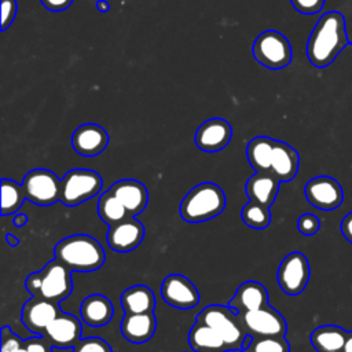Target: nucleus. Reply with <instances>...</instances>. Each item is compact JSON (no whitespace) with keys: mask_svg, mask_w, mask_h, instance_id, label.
<instances>
[{"mask_svg":"<svg viewBox=\"0 0 352 352\" xmlns=\"http://www.w3.org/2000/svg\"><path fill=\"white\" fill-rule=\"evenodd\" d=\"M121 305L125 314L154 312L155 296L150 287L144 285H135L122 292Z\"/></svg>","mask_w":352,"mask_h":352,"instance_id":"26","label":"nucleus"},{"mask_svg":"<svg viewBox=\"0 0 352 352\" xmlns=\"http://www.w3.org/2000/svg\"><path fill=\"white\" fill-rule=\"evenodd\" d=\"M103 180L95 170L72 169L60 179V202L66 206H76L98 195Z\"/></svg>","mask_w":352,"mask_h":352,"instance_id":"6","label":"nucleus"},{"mask_svg":"<svg viewBox=\"0 0 352 352\" xmlns=\"http://www.w3.org/2000/svg\"><path fill=\"white\" fill-rule=\"evenodd\" d=\"M23 345L29 352H52V344L44 336L29 338Z\"/></svg>","mask_w":352,"mask_h":352,"instance_id":"37","label":"nucleus"},{"mask_svg":"<svg viewBox=\"0 0 352 352\" xmlns=\"http://www.w3.org/2000/svg\"><path fill=\"white\" fill-rule=\"evenodd\" d=\"M14 352H29L26 348H25V345H22L21 348H18L16 351H14Z\"/></svg>","mask_w":352,"mask_h":352,"instance_id":"44","label":"nucleus"},{"mask_svg":"<svg viewBox=\"0 0 352 352\" xmlns=\"http://www.w3.org/2000/svg\"><path fill=\"white\" fill-rule=\"evenodd\" d=\"M60 312L58 302L32 296V298H29L22 307L21 319L28 330L43 336L47 326Z\"/></svg>","mask_w":352,"mask_h":352,"instance_id":"14","label":"nucleus"},{"mask_svg":"<svg viewBox=\"0 0 352 352\" xmlns=\"http://www.w3.org/2000/svg\"><path fill=\"white\" fill-rule=\"evenodd\" d=\"M268 305V292L264 285L256 280H246L236 289L235 294L228 302L238 314L256 311Z\"/></svg>","mask_w":352,"mask_h":352,"instance_id":"20","label":"nucleus"},{"mask_svg":"<svg viewBox=\"0 0 352 352\" xmlns=\"http://www.w3.org/2000/svg\"><path fill=\"white\" fill-rule=\"evenodd\" d=\"M6 239H7L8 245H11V246H16V245L19 243L18 238H16V236H14L12 234H6Z\"/></svg>","mask_w":352,"mask_h":352,"instance_id":"43","label":"nucleus"},{"mask_svg":"<svg viewBox=\"0 0 352 352\" xmlns=\"http://www.w3.org/2000/svg\"><path fill=\"white\" fill-rule=\"evenodd\" d=\"M352 45L345 29V18L338 11L324 12L312 29L307 43V56L318 67H327L337 55Z\"/></svg>","mask_w":352,"mask_h":352,"instance_id":"1","label":"nucleus"},{"mask_svg":"<svg viewBox=\"0 0 352 352\" xmlns=\"http://www.w3.org/2000/svg\"><path fill=\"white\" fill-rule=\"evenodd\" d=\"M342 352H352V330L348 331V336H346Z\"/></svg>","mask_w":352,"mask_h":352,"instance_id":"41","label":"nucleus"},{"mask_svg":"<svg viewBox=\"0 0 352 352\" xmlns=\"http://www.w3.org/2000/svg\"><path fill=\"white\" fill-rule=\"evenodd\" d=\"M98 214L107 226H113L131 217V213L110 190L100 195L98 202Z\"/></svg>","mask_w":352,"mask_h":352,"instance_id":"28","label":"nucleus"},{"mask_svg":"<svg viewBox=\"0 0 352 352\" xmlns=\"http://www.w3.org/2000/svg\"><path fill=\"white\" fill-rule=\"evenodd\" d=\"M109 143L106 129L98 124H82L72 135L73 150L84 157H95L100 154Z\"/></svg>","mask_w":352,"mask_h":352,"instance_id":"17","label":"nucleus"},{"mask_svg":"<svg viewBox=\"0 0 352 352\" xmlns=\"http://www.w3.org/2000/svg\"><path fill=\"white\" fill-rule=\"evenodd\" d=\"M195 320L213 327L223 337L230 351L242 349L248 333L242 326L239 314L231 307L217 304L208 305L197 315Z\"/></svg>","mask_w":352,"mask_h":352,"instance_id":"5","label":"nucleus"},{"mask_svg":"<svg viewBox=\"0 0 352 352\" xmlns=\"http://www.w3.org/2000/svg\"><path fill=\"white\" fill-rule=\"evenodd\" d=\"M25 199H26V194L22 184L11 179L1 180V214L3 216H8L18 212V209L22 206Z\"/></svg>","mask_w":352,"mask_h":352,"instance_id":"29","label":"nucleus"},{"mask_svg":"<svg viewBox=\"0 0 352 352\" xmlns=\"http://www.w3.org/2000/svg\"><path fill=\"white\" fill-rule=\"evenodd\" d=\"M40 1L47 10L54 11V12H60V11L69 8L70 4L73 3V0H40Z\"/></svg>","mask_w":352,"mask_h":352,"instance_id":"38","label":"nucleus"},{"mask_svg":"<svg viewBox=\"0 0 352 352\" xmlns=\"http://www.w3.org/2000/svg\"><path fill=\"white\" fill-rule=\"evenodd\" d=\"M311 275L309 261L301 252H292L283 257L278 267L276 279L282 292L287 296H298L308 285Z\"/></svg>","mask_w":352,"mask_h":352,"instance_id":"9","label":"nucleus"},{"mask_svg":"<svg viewBox=\"0 0 352 352\" xmlns=\"http://www.w3.org/2000/svg\"><path fill=\"white\" fill-rule=\"evenodd\" d=\"M144 238V226L133 216L109 226L106 241L111 250L128 253L135 250Z\"/></svg>","mask_w":352,"mask_h":352,"instance_id":"13","label":"nucleus"},{"mask_svg":"<svg viewBox=\"0 0 352 352\" xmlns=\"http://www.w3.org/2000/svg\"><path fill=\"white\" fill-rule=\"evenodd\" d=\"M54 254L72 272L96 271L106 258L102 245L87 234H74L59 241L54 248Z\"/></svg>","mask_w":352,"mask_h":352,"instance_id":"2","label":"nucleus"},{"mask_svg":"<svg viewBox=\"0 0 352 352\" xmlns=\"http://www.w3.org/2000/svg\"><path fill=\"white\" fill-rule=\"evenodd\" d=\"M252 52L260 65L272 70L286 67L293 56L289 40L282 33L272 29L264 30L256 37Z\"/></svg>","mask_w":352,"mask_h":352,"instance_id":"7","label":"nucleus"},{"mask_svg":"<svg viewBox=\"0 0 352 352\" xmlns=\"http://www.w3.org/2000/svg\"><path fill=\"white\" fill-rule=\"evenodd\" d=\"M226 208L224 191L212 182L194 186L180 202V216L188 223H201L219 216Z\"/></svg>","mask_w":352,"mask_h":352,"instance_id":"3","label":"nucleus"},{"mask_svg":"<svg viewBox=\"0 0 352 352\" xmlns=\"http://www.w3.org/2000/svg\"><path fill=\"white\" fill-rule=\"evenodd\" d=\"M16 15V0H1V25L0 29L4 32L14 22Z\"/></svg>","mask_w":352,"mask_h":352,"instance_id":"36","label":"nucleus"},{"mask_svg":"<svg viewBox=\"0 0 352 352\" xmlns=\"http://www.w3.org/2000/svg\"><path fill=\"white\" fill-rule=\"evenodd\" d=\"M232 138V128L224 118H210L204 121L194 136L195 146L205 153L223 150Z\"/></svg>","mask_w":352,"mask_h":352,"instance_id":"15","label":"nucleus"},{"mask_svg":"<svg viewBox=\"0 0 352 352\" xmlns=\"http://www.w3.org/2000/svg\"><path fill=\"white\" fill-rule=\"evenodd\" d=\"M95 6H96V8H98L100 12H107V11H109V7H110L106 0H98Z\"/></svg>","mask_w":352,"mask_h":352,"instance_id":"42","label":"nucleus"},{"mask_svg":"<svg viewBox=\"0 0 352 352\" xmlns=\"http://www.w3.org/2000/svg\"><path fill=\"white\" fill-rule=\"evenodd\" d=\"M348 331L336 324H323L312 330L309 341L318 352H342Z\"/></svg>","mask_w":352,"mask_h":352,"instance_id":"25","label":"nucleus"},{"mask_svg":"<svg viewBox=\"0 0 352 352\" xmlns=\"http://www.w3.org/2000/svg\"><path fill=\"white\" fill-rule=\"evenodd\" d=\"M114 314L111 301L102 294H92L82 300L80 307V315L82 320L91 327L106 326Z\"/></svg>","mask_w":352,"mask_h":352,"instance_id":"23","label":"nucleus"},{"mask_svg":"<svg viewBox=\"0 0 352 352\" xmlns=\"http://www.w3.org/2000/svg\"><path fill=\"white\" fill-rule=\"evenodd\" d=\"M297 228L302 235H315L320 228V220L314 213H304L297 219Z\"/></svg>","mask_w":352,"mask_h":352,"instance_id":"33","label":"nucleus"},{"mask_svg":"<svg viewBox=\"0 0 352 352\" xmlns=\"http://www.w3.org/2000/svg\"><path fill=\"white\" fill-rule=\"evenodd\" d=\"M162 300L179 309H191L199 302V292L184 275L170 274L161 283Z\"/></svg>","mask_w":352,"mask_h":352,"instance_id":"12","label":"nucleus"},{"mask_svg":"<svg viewBox=\"0 0 352 352\" xmlns=\"http://www.w3.org/2000/svg\"><path fill=\"white\" fill-rule=\"evenodd\" d=\"M188 344L194 352H228L230 348L223 337L210 326L195 320L190 333Z\"/></svg>","mask_w":352,"mask_h":352,"instance_id":"24","label":"nucleus"},{"mask_svg":"<svg viewBox=\"0 0 352 352\" xmlns=\"http://www.w3.org/2000/svg\"><path fill=\"white\" fill-rule=\"evenodd\" d=\"M326 0H290L292 6L301 14L305 15H314L318 14L323 6H324Z\"/></svg>","mask_w":352,"mask_h":352,"instance_id":"35","label":"nucleus"},{"mask_svg":"<svg viewBox=\"0 0 352 352\" xmlns=\"http://www.w3.org/2000/svg\"><path fill=\"white\" fill-rule=\"evenodd\" d=\"M275 139L268 136L253 138L246 147V157L256 172L270 173Z\"/></svg>","mask_w":352,"mask_h":352,"instance_id":"27","label":"nucleus"},{"mask_svg":"<svg viewBox=\"0 0 352 352\" xmlns=\"http://www.w3.org/2000/svg\"><path fill=\"white\" fill-rule=\"evenodd\" d=\"M298 166L300 155L297 150L282 140H275L270 173L280 183H287L294 179L298 172Z\"/></svg>","mask_w":352,"mask_h":352,"instance_id":"19","label":"nucleus"},{"mask_svg":"<svg viewBox=\"0 0 352 352\" xmlns=\"http://www.w3.org/2000/svg\"><path fill=\"white\" fill-rule=\"evenodd\" d=\"M243 352H290V344L285 336L252 337Z\"/></svg>","mask_w":352,"mask_h":352,"instance_id":"31","label":"nucleus"},{"mask_svg":"<svg viewBox=\"0 0 352 352\" xmlns=\"http://www.w3.org/2000/svg\"><path fill=\"white\" fill-rule=\"evenodd\" d=\"M241 322L246 333L252 337L264 336H286L287 323L282 314L275 308L265 305L264 308L239 314Z\"/></svg>","mask_w":352,"mask_h":352,"instance_id":"10","label":"nucleus"},{"mask_svg":"<svg viewBox=\"0 0 352 352\" xmlns=\"http://www.w3.org/2000/svg\"><path fill=\"white\" fill-rule=\"evenodd\" d=\"M22 187L26 199L38 206H50L60 201V179L48 169L37 168L28 172Z\"/></svg>","mask_w":352,"mask_h":352,"instance_id":"8","label":"nucleus"},{"mask_svg":"<svg viewBox=\"0 0 352 352\" xmlns=\"http://www.w3.org/2000/svg\"><path fill=\"white\" fill-rule=\"evenodd\" d=\"M73 352H113V349L104 340L98 337H89L80 340L73 346Z\"/></svg>","mask_w":352,"mask_h":352,"instance_id":"32","label":"nucleus"},{"mask_svg":"<svg viewBox=\"0 0 352 352\" xmlns=\"http://www.w3.org/2000/svg\"><path fill=\"white\" fill-rule=\"evenodd\" d=\"M241 217H242V221L248 227L254 228V230H264L271 223L270 208L263 204L250 201V199L248 204L243 205V208L241 210Z\"/></svg>","mask_w":352,"mask_h":352,"instance_id":"30","label":"nucleus"},{"mask_svg":"<svg viewBox=\"0 0 352 352\" xmlns=\"http://www.w3.org/2000/svg\"><path fill=\"white\" fill-rule=\"evenodd\" d=\"M28 214H25V213H16L15 216H14V219H12V223H14V226L15 227H23V226H26V223H28Z\"/></svg>","mask_w":352,"mask_h":352,"instance_id":"40","label":"nucleus"},{"mask_svg":"<svg viewBox=\"0 0 352 352\" xmlns=\"http://www.w3.org/2000/svg\"><path fill=\"white\" fill-rule=\"evenodd\" d=\"M0 338H1V352H14L18 348H21L25 342L7 326L1 329Z\"/></svg>","mask_w":352,"mask_h":352,"instance_id":"34","label":"nucleus"},{"mask_svg":"<svg viewBox=\"0 0 352 352\" xmlns=\"http://www.w3.org/2000/svg\"><path fill=\"white\" fill-rule=\"evenodd\" d=\"M81 322L70 315L60 312L45 329L44 337L59 349L73 348L81 340Z\"/></svg>","mask_w":352,"mask_h":352,"instance_id":"16","label":"nucleus"},{"mask_svg":"<svg viewBox=\"0 0 352 352\" xmlns=\"http://www.w3.org/2000/svg\"><path fill=\"white\" fill-rule=\"evenodd\" d=\"M25 286L34 297L59 302L69 297L73 290L72 271L55 258L44 265L41 271L30 274Z\"/></svg>","mask_w":352,"mask_h":352,"instance_id":"4","label":"nucleus"},{"mask_svg":"<svg viewBox=\"0 0 352 352\" xmlns=\"http://www.w3.org/2000/svg\"><path fill=\"white\" fill-rule=\"evenodd\" d=\"M280 182L271 173L256 172L252 175L245 186V191L250 201L271 206L278 195Z\"/></svg>","mask_w":352,"mask_h":352,"instance_id":"22","label":"nucleus"},{"mask_svg":"<svg viewBox=\"0 0 352 352\" xmlns=\"http://www.w3.org/2000/svg\"><path fill=\"white\" fill-rule=\"evenodd\" d=\"M340 228H341V234L342 236L349 242L352 243V210L349 213H346L342 220H341V224H340Z\"/></svg>","mask_w":352,"mask_h":352,"instance_id":"39","label":"nucleus"},{"mask_svg":"<svg viewBox=\"0 0 352 352\" xmlns=\"http://www.w3.org/2000/svg\"><path fill=\"white\" fill-rule=\"evenodd\" d=\"M304 195L314 208L320 210L337 209L344 201L341 184L334 177L326 175L308 180L304 187Z\"/></svg>","mask_w":352,"mask_h":352,"instance_id":"11","label":"nucleus"},{"mask_svg":"<svg viewBox=\"0 0 352 352\" xmlns=\"http://www.w3.org/2000/svg\"><path fill=\"white\" fill-rule=\"evenodd\" d=\"M118 201L126 208L131 216H136L144 210L148 202V192L143 183L135 179H122L109 188Z\"/></svg>","mask_w":352,"mask_h":352,"instance_id":"18","label":"nucleus"},{"mask_svg":"<svg viewBox=\"0 0 352 352\" xmlns=\"http://www.w3.org/2000/svg\"><path fill=\"white\" fill-rule=\"evenodd\" d=\"M120 330L125 340L133 344H143L148 341L157 330V319L153 312L125 314Z\"/></svg>","mask_w":352,"mask_h":352,"instance_id":"21","label":"nucleus"}]
</instances>
